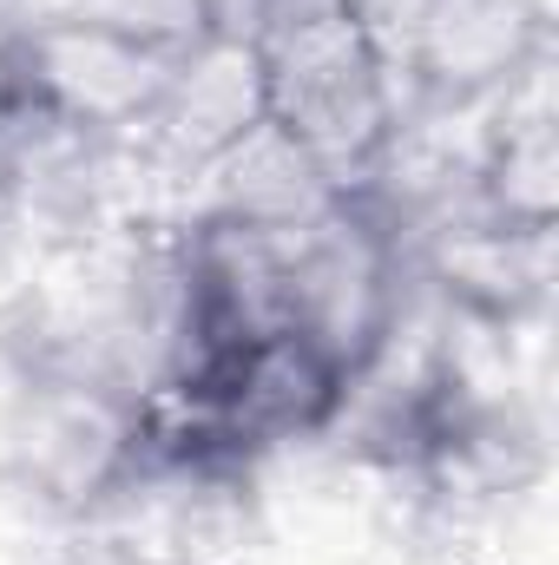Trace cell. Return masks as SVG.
Returning a JSON list of instances; mask_svg holds the SVG:
<instances>
[{
    "instance_id": "cell-5",
    "label": "cell",
    "mask_w": 559,
    "mask_h": 565,
    "mask_svg": "<svg viewBox=\"0 0 559 565\" xmlns=\"http://www.w3.org/2000/svg\"><path fill=\"white\" fill-rule=\"evenodd\" d=\"M178 375H204L224 402V422L238 454L277 447V440H309L342 415L349 375L296 329H271L244 349H231L211 369H178Z\"/></svg>"
},
{
    "instance_id": "cell-7",
    "label": "cell",
    "mask_w": 559,
    "mask_h": 565,
    "mask_svg": "<svg viewBox=\"0 0 559 565\" xmlns=\"http://www.w3.org/2000/svg\"><path fill=\"white\" fill-rule=\"evenodd\" d=\"M20 467L66 507L133 473V395L113 382H46L20 415Z\"/></svg>"
},
{
    "instance_id": "cell-9",
    "label": "cell",
    "mask_w": 559,
    "mask_h": 565,
    "mask_svg": "<svg viewBox=\"0 0 559 565\" xmlns=\"http://www.w3.org/2000/svg\"><path fill=\"white\" fill-rule=\"evenodd\" d=\"M191 178H204V217H244V224H303L329 198H342L309 164V151L271 119L251 126L231 151H218Z\"/></svg>"
},
{
    "instance_id": "cell-4",
    "label": "cell",
    "mask_w": 559,
    "mask_h": 565,
    "mask_svg": "<svg viewBox=\"0 0 559 565\" xmlns=\"http://www.w3.org/2000/svg\"><path fill=\"white\" fill-rule=\"evenodd\" d=\"M547 46L540 0H415L395 73L428 106H481Z\"/></svg>"
},
{
    "instance_id": "cell-2",
    "label": "cell",
    "mask_w": 559,
    "mask_h": 565,
    "mask_svg": "<svg viewBox=\"0 0 559 565\" xmlns=\"http://www.w3.org/2000/svg\"><path fill=\"white\" fill-rule=\"evenodd\" d=\"M402 316L395 224L369 198H329L289 231V329L342 375H362Z\"/></svg>"
},
{
    "instance_id": "cell-13",
    "label": "cell",
    "mask_w": 559,
    "mask_h": 565,
    "mask_svg": "<svg viewBox=\"0 0 559 565\" xmlns=\"http://www.w3.org/2000/svg\"><path fill=\"white\" fill-rule=\"evenodd\" d=\"M316 13H356V0H271L264 26H283V20H316Z\"/></svg>"
},
{
    "instance_id": "cell-10",
    "label": "cell",
    "mask_w": 559,
    "mask_h": 565,
    "mask_svg": "<svg viewBox=\"0 0 559 565\" xmlns=\"http://www.w3.org/2000/svg\"><path fill=\"white\" fill-rule=\"evenodd\" d=\"M80 13L119 26V33L158 40V46H191V40L204 33L198 0H80Z\"/></svg>"
},
{
    "instance_id": "cell-12",
    "label": "cell",
    "mask_w": 559,
    "mask_h": 565,
    "mask_svg": "<svg viewBox=\"0 0 559 565\" xmlns=\"http://www.w3.org/2000/svg\"><path fill=\"white\" fill-rule=\"evenodd\" d=\"M198 13H204V33H244V40H257L271 0H198Z\"/></svg>"
},
{
    "instance_id": "cell-3",
    "label": "cell",
    "mask_w": 559,
    "mask_h": 565,
    "mask_svg": "<svg viewBox=\"0 0 559 565\" xmlns=\"http://www.w3.org/2000/svg\"><path fill=\"white\" fill-rule=\"evenodd\" d=\"M184 46H158L139 33H119L106 20L66 13V20H40L20 26L7 46V93L53 113L60 126L86 132V139H113V132H139L151 106L171 86Z\"/></svg>"
},
{
    "instance_id": "cell-6",
    "label": "cell",
    "mask_w": 559,
    "mask_h": 565,
    "mask_svg": "<svg viewBox=\"0 0 559 565\" xmlns=\"http://www.w3.org/2000/svg\"><path fill=\"white\" fill-rule=\"evenodd\" d=\"M271 119L264 99V46L244 33H198L178 66L165 99L151 106V119L139 126V139L171 164V171H204L218 151L244 139L251 126Z\"/></svg>"
},
{
    "instance_id": "cell-1",
    "label": "cell",
    "mask_w": 559,
    "mask_h": 565,
    "mask_svg": "<svg viewBox=\"0 0 559 565\" xmlns=\"http://www.w3.org/2000/svg\"><path fill=\"white\" fill-rule=\"evenodd\" d=\"M264 46V99L271 126L309 151L329 191H362L382 164L389 139L402 132V73L376 46L356 13L283 20L257 33Z\"/></svg>"
},
{
    "instance_id": "cell-11",
    "label": "cell",
    "mask_w": 559,
    "mask_h": 565,
    "mask_svg": "<svg viewBox=\"0 0 559 565\" xmlns=\"http://www.w3.org/2000/svg\"><path fill=\"white\" fill-rule=\"evenodd\" d=\"M27 119H33V106H27V99H13V93H0V204H7V198H13V184H20Z\"/></svg>"
},
{
    "instance_id": "cell-8",
    "label": "cell",
    "mask_w": 559,
    "mask_h": 565,
    "mask_svg": "<svg viewBox=\"0 0 559 565\" xmlns=\"http://www.w3.org/2000/svg\"><path fill=\"white\" fill-rule=\"evenodd\" d=\"M421 270L454 316L520 329L553 296V231H520L474 204V217H447L441 231H428Z\"/></svg>"
}]
</instances>
